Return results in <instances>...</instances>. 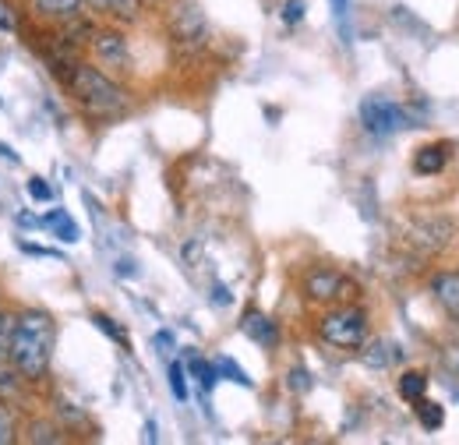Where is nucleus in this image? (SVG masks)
<instances>
[{"instance_id": "obj_1", "label": "nucleus", "mask_w": 459, "mask_h": 445, "mask_svg": "<svg viewBox=\"0 0 459 445\" xmlns=\"http://www.w3.org/2000/svg\"><path fill=\"white\" fill-rule=\"evenodd\" d=\"M54 346H57V326H54L50 311H43V308L18 311L14 336H11V346H7V361L25 382H39L50 371Z\"/></svg>"}, {"instance_id": "obj_2", "label": "nucleus", "mask_w": 459, "mask_h": 445, "mask_svg": "<svg viewBox=\"0 0 459 445\" xmlns=\"http://www.w3.org/2000/svg\"><path fill=\"white\" fill-rule=\"evenodd\" d=\"M64 85L71 92V100L78 103V110L92 120H114L120 113H127V92L114 74H107L100 64L78 60L67 74Z\"/></svg>"}, {"instance_id": "obj_3", "label": "nucleus", "mask_w": 459, "mask_h": 445, "mask_svg": "<svg viewBox=\"0 0 459 445\" xmlns=\"http://www.w3.org/2000/svg\"><path fill=\"white\" fill-rule=\"evenodd\" d=\"M368 311L357 308V304H340V308H329L322 318H318V336L336 346V350H360L368 343Z\"/></svg>"}, {"instance_id": "obj_4", "label": "nucleus", "mask_w": 459, "mask_h": 445, "mask_svg": "<svg viewBox=\"0 0 459 445\" xmlns=\"http://www.w3.org/2000/svg\"><path fill=\"white\" fill-rule=\"evenodd\" d=\"M89 50L96 57V64L114 78L131 71V47H127V36L120 29H92Z\"/></svg>"}, {"instance_id": "obj_5", "label": "nucleus", "mask_w": 459, "mask_h": 445, "mask_svg": "<svg viewBox=\"0 0 459 445\" xmlns=\"http://www.w3.org/2000/svg\"><path fill=\"white\" fill-rule=\"evenodd\" d=\"M360 124H364L368 135L389 138V135H396V131L406 127V113H403L400 103H393L385 96H368L360 103Z\"/></svg>"}, {"instance_id": "obj_6", "label": "nucleus", "mask_w": 459, "mask_h": 445, "mask_svg": "<svg viewBox=\"0 0 459 445\" xmlns=\"http://www.w3.org/2000/svg\"><path fill=\"white\" fill-rule=\"evenodd\" d=\"M353 293H357V286H353L343 273H336V269L318 266V269H311V273L304 276V297H307V301L333 304V301H346V297H353Z\"/></svg>"}, {"instance_id": "obj_7", "label": "nucleus", "mask_w": 459, "mask_h": 445, "mask_svg": "<svg viewBox=\"0 0 459 445\" xmlns=\"http://www.w3.org/2000/svg\"><path fill=\"white\" fill-rule=\"evenodd\" d=\"M29 11L39 22L64 25V22H74V18L85 14V0H29Z\"/></svg>"}, {"instance_id": "obj_8", "label": "nucleus", "mask_w": 459, "mask_h": 445, "mask_svg": "<svg viewBox=\"0 0 459 445\" xmlns=\"http://www.w3.org/2000/svg\"><path fill=\"white\" fill-rule=\"evenodd\" d=\"M431 293H435V301L449 315L459 318V273H438V276L431 279Z\"/></svg>"}, {"instance_id": "obj_9", "label": "nucleus", "mask_w": 459, "mask_h": 445, "mask_svg": "<svg viewBox=\"0 0 459 445\" xmlns=\"http://www.w3.org/2000/svg\"><path fill=\"white\" fill-rule=\"evenodd\" d=\"M173 36H177L180 43H202V39H205V18H202L195 7L180 11V14L173 18Z\"/></svg>"}, {"instance_id": "obj_10", "label": "nucleus", "mask_w": 459, "mask_h": 445, "mask_svg": "<svg viewBox=\"0 0 459 445\" xmlns=\"http://www.w3.org/2000/svg\"><path fill=\"white\" fill-rule=\"evenodd\" d=\"M240 329H244V336H251L255 343H262V346H276V339H280L276 322H273V318H265L262 311H247V315H244V322H240Z\"/></svg>"}, {"instance_id": "obj_11", "label": "nucleus", "mask_w": 459, "mask_h": 445, "mask_svg": "<svg viewBox=\"0 0 459 445\" xmlns=\"http://www.w3.org/2000/svg\"><path fill=\"white\" fill-rule=\"evenodd\" d=\"M449 153H453V145H449V142L424 145V149L417 153V160H413V170H417V173H438V170L449 163Z\"/></svg>"}, {"instance_id": "obj_12", "label": "nucleus", "mask_w": 459, "mask_h": 445, "mask_svg": "<svg viewBox=\"0 0 459 445\" xmlns=\"http://www.w3.org/2000/svg\"><path fill=\"white\" fill-rule=\"evenodd\" d=\"M360 357H364V364H371V368H389L393 361H400V346L396 343H389V339H375V343H368L364 350H360Z\"/></svg>"}, {"instance_id": "obj_13", "label": "nucleus", "mask_w": 459, "mask_h": 445, "mask_svg": "<svg viewBox=\"0 0 459 445\" xmlns=\"http://www.w3.org/2000/svg\"><path fill=\"white\" fill-rule=\"evenodd\" d=\"M85 11L92 14H110L120 22H131L138 14V0H85Z\"/></svg>"}, {"instance_id": "obj_14", "label": "nucleus", "mask_w": 459, "mask_h": 445, "mask_svg": "<svg viewBox=\"0 0 459 445\" xmlns=\"http://www.w3.org/2000/svg\"><path fill=\"white\" fill-rule=\"evenodd\" d=\"M25 442H47V445H54V442H64V428H57L54 421H32L29 428H25Z\"/></svg>"}, {"instance_id": "obj_15", "label": "nucleus", "mask_w": 459, "mask_h": 445, "mask_svg": "<svg viewBox=\"0 0 459 445\" xmlns=\"http://www.w3.org/2000/svg\"><path fill=\"white\" fill-rule=\"evenodd\" d=\"M413 410H417V421L428 428V432H438L442 428V421H446V414H442V406L438 403H431V399H413Z\"/></svg>"}, {"instance_id": "obj_16", "label": "nucleus", "mask_w": 459, "mask_h": 445, "mask_svg": "<svg viewBox=\"0 0 459 445\" xmlns=\"http://www.w3.org/2000/svg\"><path fill=\"white\" fill-rule=\"evenodd\" d=\"M187 371L198 379V386L209 392L216 382H220V371H216V364H209L205 357H187Z\"/></svg>"}, {"instance_id": "obj_17", "label": "nucleus", "mask_w": 459, "mask_h": 445, "mask_svg": "<svg viewBox=\"0 0 459 445\" xmlns=\"http://www.w3.org/2000/svg\"><path fill=\"white\" fill-rule=\"evenodd\" d=\"M428 392V375L424 371H406L400 379V396L406 403H413V399H420Z\"/></svg>"}, {"instance_id": "obj_18", "label": "nucleus", "mask_w": 459, "mask_h": 445, "mask_svg": "<svg viewBox=\"0 0 459 445\" xmlns=\"http://www.w3.org/2000/svg\"><path fill=\"white\" fill-rule=\"evenodd\" d=\"M50 230H54V237H57V240H64V244H78V240H82V230H78V222L71 220L67 213H60L57 220L50 222Z\"/></svg>"}, {"instance_id": "obj_19", "label": "nucleus", "mask_w": 459, "mask_h": 445, "mask_svg": "<svg viewBox=\"0 0 459 445\" xmlns=\"http://www.w3.org/2000/svg\"><path fill=\"white\" fill-rule=\"evenodd\" d=\"M22 29V11L14 0H0V32H18Z\"/></svg>"}, {"instance_id": "obj_20", "label": "nucleus", "mask_w": 459, "mask_h": 445, "mask_svg": "<svg viewBox=\"0 0 459 445\" xmlns=\"http://www.w3.org/2000/svg\"><path fill=\"white\" fill-rule=\"evenodd\" d=\"M14 311L11 308H0V361H7V346H11V336H14Z\"/></svg>"}, {"instance_id": "obj_21", "label": "nucleus", "mask_w": 459, "mask_h": 445, "mask_svg": "<svg viewBox=\"0 0 459 445\" xmlns=\"http://www.w3.org/2000/svg\"><path fill=\"white\" fill-rule=\"evenodd\" d=\"M14 435H18V421H14L11 406L0 399V445H11L14 442Z\"/></svg>"}, {"instance_id": "obj_22", "label": "nucleus", "mask_w": 459, "mask_h": 445, "mask_svg": "<svg viewBox=\"0 0 459 445\" xmlns=\"http://www.w3.org/2000/svg\"><path fill=\"white\" fill-rule=\"evenodd\" d=\"M329 7H333V18H336V25H340L343 43H350V39H353V32H350V0H329Z\"/></svg>"}, {"instance_id": "obj_23", "label": "nucleus", "mask_w": 459, "mask_h": 445, "mask_svg": "<svg viewBox=\"0 0 459 445\" xmlns=\"http://www.w3.org/2000/svg\"><path fill=\"white\" fill-rule=\"evenodd\" d=\"M92 322H96V329H103V333L110 336V339H117L120 346H127V333H124V329H117V322L110 318V315H100V311H96V315H92Z\"/></svg>"}, {"instance_id": "obj_24", "label": "nucleus", "mask_w": 459, "mask_h": 445, "mask_svg": "<svg viewBox=\"0 0 459 445\" xmlns=\"http://www.w3.org/2000/svg\"><path fill=\"white\" fill-rule=\"evenodd\" d=\"M216 371H220V375H227V379H233L237 386H251V379L244 375V368H237L230 357H220V361H216Z\"/></svg>"}, {"instance_id": "obj_25", "label": "nucleus", "mask_w": 459, "mask_h": 445, "mask_svg": "<svg viewBox=\"0 0 459 445\" xmlns=\"http://www.w3.org/2000/svg\"><path fill=\"white\" fill-rule=\"evenodd\" d=\"M170 389H173V399H187V382H184V364H170Z\"/></svg>"}, {"instance_id": "obj_26", "label": "nucleus", "mask_w": 459, "mask_h": 445, "mask_svg": "<svg viewBox=\"0 0 459 445\" xmlns=\"http://www.w3.org/2000/svg\"><path fill=\"white\" fill-rule=\"evenodd\" d=\"M29 198L32 202H50L54 198V188L43 177H29Z\"/></svg>"}, {"instance_id": "obj_27", "label": "nucleus", "mask_w": 459, "mask_h": 445, "mask_svg": "<svg viewBox=\"0 0 459 445\" xmlns=\"http://www.w3.org/2000/svg\"><path fill=\"white\" fill-rule=\"evenodd\" d=\"M442 361H446V368H449L453 375H459V343H449V346H446Z\"/></svg>"}, {"instance_id": "obj_28", "label": "nucleus", "mask_w": 459, "mask_h": 445, "mask_svg": "<svg viewBox=\"0 0 459 445\" xmlns=\"http://www.w3.org/2000/svg\"><path fill=\"white\" fill-rule=\"evenodd\" d=\"M283 18H287L290 25H293V22H300V18H304V0H287V7H283Z\"/></svg>"}, {"instance_id": "obj_29", "label": "nucleus", "mask_w": 459, "mask_h": 445, "mask_svg": "<svg viewBox=\"0 0 459 445\" xmlns=\"http://www.w3.org/2000/svg\"><path fill=\"white\" fill-rule=\"evenodd\" d=\"M290 379H293V382H290V386H293V389H311V375H307V371H300V368H293V371H290Z\"/></svg>"}, {"instance_id": "obj_30", "label": "nucleus", "mask_w": 459, "mask_h": 445, "mask_svg": "<svg viewBox=\"0 0 459 445\" xmlns=\"http://www.w3.org/2000/svg\"><path fill=\"white\" fill-rule=\"evenodd\" d=\"M22 251L25 255H43V258H60V251H54V248H36V244H22Z\"/></svg>"}, {"instance_id": "obj_31", "label": "nucleus", "mask_w": 459, "mask_h": 445, "mask_svg": "<svg viewBox=\"0 0 459 445\" xmlns=\"http://www.w3.org/2000/svg\"><path fill=\"white\" fill-rule=\"evenodd\" d=\"M152 343H156V346H163V353H170V350H173V336L170 333H160Z\"/></svg>"}, {"instance_id": "obj_32", "label": "nucleus", "mask_w": 459, "mask_h": 445, "mask_svg": "<svg viewBox=\"0 0 459 445\" xmlns=\"http://www.w3.org/2000/svg\"><path fill=\"white\" fill-rule=\"evenodd\" d=\"M212 301L227 308V304H230V301H233V297H230V290H227V286H216V293H212Z\"/></svg>"}, {"instance_id": "obj_33", "label": "nucleus", "mask_w": 459, "mask_h": 445, "mask_svg": "<svg viewBox=\"0 0 459 445\" xmlns=\"http://www.w3.org/2000/svg\"><path fill=\"white\" fill-rule=\"evenodd\" d=\"M456 399H459V389H456Z\"/></svg>"}, {"instance_id": "obj_34", "label": "nucleus", "mask_w": 459, "mask_h": 445, "mask_svg": "<svg viewBox=\"0 0 459 445\" xmlns=\"http://www.w3.org/2000/svg\"><path fill=\"white\" fill-rule=\"evenodd\" d=\"M0 107H4V100H0Z\"/></svg>"}]
</instances>
